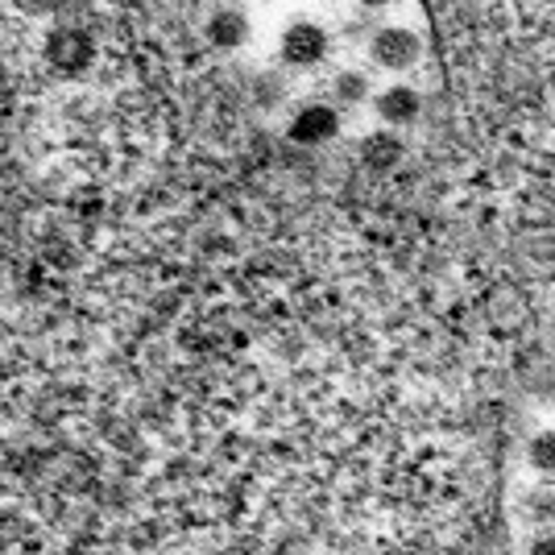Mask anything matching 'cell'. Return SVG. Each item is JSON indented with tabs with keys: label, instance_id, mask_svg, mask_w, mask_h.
Returning <instances> with one entry per match:
<instances>
[{
	"label": "cell",
	"instance_id": "obj_6",
	"mask_svg": "<svg viewBox=\"0 0 555 555\" xmlns=\"http://www.w3.org/2000/svg\"><path fill=\"white\" fill-rule=\"evenodd\" d=\"M418 113H423V100H418V92L406 88V83L386 88V92L377 95V116H382L386 125H411V120H418Z\"/></svg>",
	"mask_w": 555,
	"mask_h": 555
},
{
	"label": "cell",
	"instance_id": "obj_10",
	"mask_svg": "<svg viewBox=\"0 0 555 555\" xmlns=\"http://www.w3.org/2000/svg\"><path fill=\"white\" fill-rule=\"evenodd\" d=\"M332 92L340 95L345 104H357V100L365 95V75H357V70H345V75H336V83H332Z\"/></svg>",
	"mask_w": 555,
	"mask_h": 555
},
{
	"label": "cell",
	"instance_id": "obj_9",
	"mask_svg": "<svg viewBox=\"0 0 555 555\" xmlns=\"http://www.w3.org/2000/svg\"><path fill=\"white\" fill-rule=\"evenodd\" d=\"M531 464L539 473H555V431H543L531 440Z\"/></svg>",
	"mask_w": 555,
	"mask_h": 555
},
{
	"label": "cell",
	"instance_id": "obj_12",
	"mask_svg": "<svg viewBox=\"0 0 555 555\" xmlns=\"http://www.w3.org/2000/svg\"><path fill=\"white\" fill-rule=\"evenodd\" d=\"M365 9H382V4H390V0H361Z\"/></svg>",
	"mask_w": 555,
	"mask_h": 555
},
{
	"label": "cell",
	"instance_id": "obj_8",
	"mask_svg": "<svg viewBox=\"0 0 555 555\" xmlns=\"http://www.w3.org/2000/svg\"><path fill=\"white\" fill-rule=\"evenodd\" d=\"M88 59H92V47H88L79 34H54V38H50V63L59 70L75 75V70L88 67Z\"/></svg>",
	"mask_w": 555,
	"mask_h": 555
},
{
	"label": "cell",
	"instance_id": "obj_4",
	"mask_svg": "<svg viewBox=\"0 0 555 555\" xmlns=\"http://www.w3.org/2000/svg\"><path fill=\"white\" fill-rule=\"evenodd\" d=\"M370 54L377 67L406 70L418 59V38L411 34V29H402V25H386V29L373 34Z\"/></svg>",
	"mask_w": 555,
	"mask_h": 555
},
{
	"label": "cell",
	"instance_id": "obj_11",
	"mask_svg": "<svg viewBox=\"0 0 555 555\" xmlns=\"http://www.w3.org/2000/svg\"><path fill=\"white\" fill-rule=\"evenodd\" d=\"M531 555H555V539H534Z\"/></svg>",
	"mask_w": 555,
	"mask_h": 555
},
{
	"label": "cell",
	"instance_id": "obj_5",
	"mask_svg": "<svg viewBox=\"0 0 555 555\" xmlns=\"http://www.w3.org/2000/svg\"><path fill=\"white\" fill-rule=\"evenodd\" d=\"M204 38H208L216 50H236L249 42V22H245V13H236V9H216L204 25Z\"/></svg>",
	"mask_w": 555,
	"mask_h": 555
},
{
	"label": "cell",
	"instance_id": "obj_7",
	"mask_svg": "<svg viewBox=\"0 0 555 555\" xmlns=\"http://www.w3.org/2000/svg\"><path fill=\"white\" fill-rule=\"evenodd\" d=\"M361 154H365V163H370V170H377V175H386V170H393V166L406 163V141L393 138V133H373V138H365V145H361Z\"/></svg>",
	"mask_w": 555,
	"mask_h": 555
},
{
	"label": "cell",
	"instance_id": "obj_3",
	"mask_svg": "<svg viewBox=\"0 0 555 555\" xmlns=\"http://www.w3.org/2000/svg\"><path fill=\"white\" fill-rule=\"evenodd\" d=\"M340 133V113L332 104H302L286 125V141L295 145H327Z\"/></svg>",
	"mask_w": 555,
	"mask_h": 555
},
{
	"label": "cell",
	"instance_id": "obj_2",
	"mask_svg": "<svg viewBox=\"0 0 555 555\" xmlns=\"http://www.w3.org/2000/svg\"><path fill=\"white\" fill-rule=\"evenodd\" d=\"M327 50H332V38L320 22H295L282 34V63L286 67H315L327 59Z\"/></svg>",
	"mask_w": 555,
	"mask_h": 555
},
{
	"label": "cell",
	"instance_id": "obj_1",
	"mask_svg": "<svg viewBox=\"0 0 555 555\" xmlns=\"http://www.w3.org/2000/svg\"><path fill=\"white\" fill-rule=\"evenodd\" d=\"M448 92L555 116V0H427Z\"/></svg>",
	"mask_w": 555,
	"mask_h": 555
}]
</instances>
